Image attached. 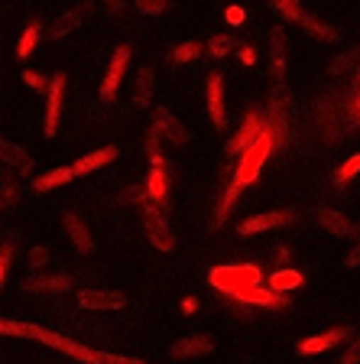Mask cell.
Listing matches in <instances>:
<instances>
[{
    "mask_svg": "<svg viewBox=\"0 0 360 364\" xmlns=\"http://www.w3.org/2000/svg\"><path fill=\"white\" fill-rule=\"evenodd\" d=\"M263 134H266V130H263L260 117H256V114H247L244 124H240V130L234 134V140L227 144V153H231V156H244V153H247Z\"/></svg>",
    "mask_w": 360,
    "mask_h": 364,
    "instance_id": "cell-8",
    "label": "cell"
},
{
    "mask_svg": "<svg viewBox=\"0 0 360 364\" xmlns=\"http://www.w3.org/2000/svg\"><path fill=\"white\" fill-rule=\"evenodd\" d=\"M104 7L111 10V14H120V7H124V0H104Z\"/></svg>",
    "mask_w": 360,
    "mask_h": 364,
    "instance_id": "cell-43",
    "label": "cell"
},
{
    "mask_svg": "<svg viewBox=\"0 0 360 364\" xmlns=\"http://www.w3.org/2000/svg\"><path fill=\"white\" fill-rule=\"evenodd\" d=\"M344 338H347L344 328H328V332L312 335V338L302 341V345H299V355H305V358L322 355V351H328V348H334V345H341Z\"/></svg>",
    "mask_w": 360,
    "mask_h": 364,
    "instance_id": "cell-16",
    "label": "cell"
},
{
    "mask_svg": "<svg viewBox=\"0 0 360 364\" xmlns=\"http://www.w3.org/2000/svg\"><path fill=\"white\" fill-rule=\"evenodd\" d=\"M146 196H150L153 205H163L165 202V196H169V186H165L163 166H156L150 176H146Z\"/></svg>",
    "mask_w": 360,
    "mask_h": 364,
    "instance_id": "cell-24",
    "label": "cell"
},
{
    "mask_svg": "<svg viewBox=\"0 0 360 364\" xmlns=\"http://www.w3.org/2000/svg\"><path fill=\"white\" fill-rule=\"evenodd\" d=\"M270 78L276 88H283V78H285V33H283V26H273V33H270Z\"/></svg>",
    "mask_w": 360,
    "mask_h": 364,
    "instance_id": "cell-14",
    "label": "cell"
},
{
    "mask_svg": "<svg viewBox=\"0 0 360 364\" xmlns=\"http://www.w3.org/2000/svg\"><path fill=\"white\" fill-rule=\"evenodd\" d=\"M0 332L13 335V338L39 341V345H45V348L65 351L68 358H75V361H82V364H91V351H94V348H88V345H82V341H72V338H65V335L53 332V328L33 326V322H16V318H4V322H0Z\"/></svg>",
    "mask_w": 360,
    "mask_h": 364,
    "instance_id": "cell-1",
    "label": "cell"
},
{
    "mask_svg": "<svg viewBox=\"0 0 360 364\" xmlns=\"http://www.w3.org/2000/svg\"><path fill=\"white\" fill-rule=\"evenodd\" d=\"M208 114H211V124L218 130L227 127V111H224V75L214 72L208 75Z\"/></svg>",
    "mask_w": 360,
    "mask_h": 364,
    "instance_id": "cell-12",
    "label": "cell"
},
{
    "mask_svg": "<svg viewBox=\"0 0 360 364\" xmlns=\"http://www.w3.org/2000/svg\"><path fill=\"white\" fill-rule=\"evenodd\" d=\"M344 264H347V267H360V247H354L351 254H347V257H344Z\"/></svg>",
    "mask_w": 360,
    "mask_h": 364,
    "instance_id": "cell-41",
    "label": "cell"
},
{
    "mask_svg": "<svg viewBox=\"0 0 360 364\" xmlns=\"http://www.w3.org/2000/svg\"><path fill=\"white\" fill-rule=\"evenodd\" d=\"M208 280L218 293L231 296L244 287H256V283L263 280V273H260V267H247V264L244 267H214V270L208 273Z\"/></svg>",
    "mask_w": 360,
    "mask_h": 364,
    "instance_id": "cell-2",
    "label": "cell"
},
{
    "mask_svg": "<svg viewBox=\"0 0 360 364\" xmlns=\"http://www.w3.org/2000/svg\"><path fill=\"white\" fill-rule=\"evenodd\" d=\"M78 23H82V14L78 10H68V14H62L59 20L49 26V36L53 39H62V36H68V33H75L78 30Z\"/></svg>",
    "mask_w": 360,
    "mask_h": 364,
    "instance_id": "cell-26",
    "label": "cell"
},
{
    "mask_svg": "<svg viewBox=\"0 0 360 364\" xmlns=\"http://www.w3.org/2000/svg\"><path fill=\"white\" fill-rule=\"evenodd\" d=\"M182 309H185L188 316H192V312L198 309V303H195V299H192V296H185V299H182Z\"/></svg>",
    "mask_w": 360,
    "mask_h": 364,
    "instance_id": "cell-42",
    "label": "cell"
},
{
    "mask_svg": "<svg viewBox=\"0 0 360 364\" xmlns=\"http://www.w3.org/2000/svg\"><path fill=\"white\" fill-rule=\"evenodd\" d=\"M153 91H156V78H153V68L143 65L140 72H136V85H133V105L140 107V111H146V107L153 105Z\"/></svg>",
    "mask_w": 360,
    "mask_h": 364,
    "instance_id": "cell-19",
    "label": "cell"
},
{
    "mask_svg": "<svg viewBox=\"0 0 360 364\" xmlns=\"http://www.w3.org/2000/svg\"><path fill=\"white\" fill-rule=\"evenodd\" d=\"M91 364H146V361H140V358L111 355V351H91Z\"/></svg>",
    "mask_w": 360,
    "mask_h": 364,
    "instance_id": "cell-30",
    "label": "cell"
},
{
    "mask_svg": "<svg viewBox=\"0 0 360 364\" xmlns=\"http://www.w3.org/2000/svg\"><path fill=\"white\" fill-rule=\"evenodd\" d=\"M273 7L283 14V20H293V23H299V26H305L312 36H318V39H334V30L331 26H324V23H318L315 16H308L305 10H302V4L299 0H270Z\"/></svg>",
    "mask_w": 360,
    "mask_h": 364,
    "instance_id": "cell-5",
    "label": "cell"
},
{
    "mask_svg": "<svg viewBox=\"0 0 360 364\" xmlns=\"http://www.w3.org/2000/svg\"><path fill=\"white\" fill-rule=\"evenodd\" d=\"M240 62H244V65H253V62H256V53H253V49H250V46H240Z\"/></svg>",
    "mask_w": 360,
    "mask_h": 364,
    "instance_id": "cell-39",
    "label": "cell"
},
{
    "mask_svg": "<svg viewBox=\"0 0 360 364\" xmlns=\"http://www.w3.org/2000/svg\"><path fill=\"white\" fill-rule=\"evenodd\" d=\"M10 260H13V244L4 241V247H0V283L10 280Z\"/></svg>",
    "mask_w": 360,
    "mask_h": 364,
    "instance_id": "cell-32",
    "label": "cell"
},
{
    "mask_svg": "<svg viewBox=\"0 0 360 364\" xmlns=\"http://www.w3.org/2000/svg\"><path fill=\"white\" fill-rule=\"evenodd\" d=\"M124 293L117 289H84L78 293V306L82 309H94V312H111V309H124Z\"/></svg>",
    "mask_w": 360,
    "mask_h": 364,
    "instance_id": "cell-9",
    "label": "cell"
},
{
    "mask_svg": "<svg viewBox=\"0 0 360 364\" xmlns=\"http://www.w3.org/2000/svg\"><path fill=\"white\" fill-rule=\"evenodd\" d=\"M23 287L30 289V293H62V289L72 287L65 273H55V277H39V280H26Z\"/></svg>",
    "mask_w": 360,
    "mask_h": 364,
    "instance_id": "cell-23",
    "label": "cell"
},
{
    "mask_svg": "<svg viewBox=\"0 0 360 364\" xmlns=\"http://www.w3.org/2000/svg\"><path fill=\"white\" fill-rule=\"evenodd\" d=\"M338 364H360V332L351 335V345H347V351L341 355Z\"/></svg>",
    "mask_w": 360,
    "mask_h": 364,
    "instance_id": "cell-35",
    "label": "cell"
},
{
    "mask_svg": "<svg viewBox=\"0 0 360 364\" xmlns=\"http://www.w3.org/2000/svg\"><path fill=\"white\" fill-rule=\"evenodd\" d=\"M354 91L360 95V68H357V78H354Z\"/></svg>",
    "mask_w": 360,
    "mask_h": 364,
    "instance_id": "cell-45",
    "label": "cell"
},
{
    "mask_svg": "<svg viewBox=\"0 0 360 364\" xmlns=\"http://www.w3.org/2000/svg\"><path fill=\"white\" fill-rule=\"evenodd\" d=\"M315 218H318V225H322L328 235H338V237H354V235H360V228L354 225L351 218H344L338 208H315Z\"/></svg>",
    "mask_w": 360,
    "mask_h": 364,
    "instance_id": "cell-13",
    "label": "cell"
},
{
    "mask_svg": "<svg viewBox=\"0 0 360 364\" xmlns=\"http://www.w3.org/2000/svg\"><path fill=\"white\" fill-rule=\"evenodd\" d=\"M0 153H4V163H7V166H13L20 176H30L33 173V159H30V153L23 150L20 144L4 140V144H0Z\"/></svg>",
    "mask_w": 360,
    "mask_h": 364,
    "instance_id": "cell-20",
    "label": "cell"
},
{
    "mask_svg": "<svg viewBox=\"0 0 360 364\" xmlns=\"http://www.w3.org/2000/svg\"><path fill=\"white\" fill-rule=\"evenodd\" d=\"M23 82L30 85L33 91H49V85H53V78H45L43 72H30V68H26V72H23Z\"/></svg>",
    "mask_w": 360,
    "mask_h": 364,
    "instance_id": "cell-33",
    "label": "cell"
},
{
    "mask_svg": "<svg viewBox=\"0 0 360 364\" xmlns=\"http://www.w3.org/2000/svg\"><path fill=\"white\" fill-rule=\"evenodd\" d=\"M13 202H16V186L4 182V205H13Z\"/></svg>",
    "mask_w": 360,
    "mask_h": 364,
    "instance_id": "cell-40",
    "label": "cell"
},
{
    "mask_svg": "<svg viewBox=\"0 0 360 364\" xmlns=\"http://www.w3.org/2000/svg\"><path fill=\"white\" fill-rule=\"evenodd\" d=\"M360 62V46H354L347 55H341V59H334V65H331V72H344L347 65H357Z\"/></svg>",
    "mask_w": 360,
    "mask_h": 364,
    "instance_id": "cell-37",
    "label": "cell"
},
{
    "mask_svg": "<svg viewBox=\"0 0 360 364\" xmlns=\"http://www.w3.org/2000/svg\"><path fill=\"white\" fill-rule=\"evenodd\" d=\"M273 136L270 134H263L260 140H256L253 146H250L244 156H240V163H237V173H234V182H237L240 189L244 186H250V182H256V176H260V169H263V163H266V156L273 153Z\"/></svg>",
    "mask_w": 360,
    "mask_h": 364,
    "instance_id": "cell-3",
    "label": "cell"
},
{
    "mask_svg": "<svg viewBox=\"0 0 360 364\" xmlns=\"http://www.w3.org/2000/svg\"><path fill=\"white\" fill-rule=\"evenodd\" d=\"M36 39H39V23H30V26H26V33L20 36V46H16V55H20V59L33 55V46H36Z\"/></svg>",
    "mask_w": 360,
    "mask_h": 364,
    "instance_id": "cell-28",
    "label": "cell"
},
{
    "mask_svg": "<svg viewBox=\"0 0 360 364\" xmlns=\"http://www.w3.org/2000/svg\"><path fill=\"white\" fill-rule=\"evenodd\" d=\"M49 264V247H33L30 250V267H45Z\"/></svg>",
    "mask_w": 360,
    "mask_h": 364,
    "instance_id": "cell-38",
    "label": "cell"
},
{
    "mask_svg": "<svg viewBox=\"0 0 360 364\" xmlns=\"http://www.w3.org/2000/svg\"><path fill=\"white\" fill-rule=\"evenodd\" d=\"M143 221H146V235H150L153 247L156 250H173L175 247V235H173V228H169V221L163 218V212H159V205L143 202Z\"/></svg>",
    "mask_w": 360,
    "mask_h": 364,
    "instance_id": "cell-4",
    "label": "cell"
},
{
    "mask_svg": "<svg viewBox=\"0 0 360 364\" xmlns=\"http://www.w3.org/2000/svg\"><path fill=\"white\" fill-rule=\"evenodd\" d=\"M198 53H202L198 43H182L173 49V62H192V59H198Z\"/></svg>",
    "mask_w": 360,
    "mask_h": 364,
    "instance_id": "cell-31",
    "label": "cell"
},
{
    "mask_svg": "<svg viewBox=\"0 0 360 364\" xmlns=\"http://www.w3.org/2000/svg\"><path fill=\"white\" fill-rule=\"evenodd\" d=\"M237 46V39L231 36V33H218V36H211L208 39V49L214 59H224V55H231V49Z\"/></svg>",
    "mask_w": 360,
    "mask_h": 364,
    "instance_id": "cell-27",
    "label": "cell"
},
{
    "mask_svg": "<svg viewBox=\"0 0 360 364\" xmlns=\"http://www.w3.org/2000/svg\"><path fill=\"white\" fill-rule=\"evenodd\" d=\"M266 287L276 289V293H289V289L305 287V277H302L299 270H276L266 277Z\"/></svg>",
    "mask_w": 360,
    "mask_h": 364,
    "instance_id": "cell-22",
    "label": "cell"
},
{
    "mask_svg": "<svg viewBox=\"0 0 360 364\" xmlns=\"http://www.w3.org/2000/svg\"><path fill=\"white\" fill-rule=\"evenodd\" d=\"M237 196H240V186L237 182H227L224 196H221V202H218V212H214V225H224V221L231 218V208L237 205Z\"/></svg>",
    "mask_w": 360,
    "mask_h": 364,
    "instance_id": "cell-25",
    "label": "cell"
},
{
    "mask_svg": "<svg viewBox=\"0 0 360 364\" xmlns=\"http://www.w3.org/2000/svg\"><path fill=\"white\" fill-rule=\"evenodd\" d=\"M227 20H231V23H237V20H244V14H240V10L234 7V10H227Z\"/></svg>",
    "mask_w": 360,
    "mask_h": 364,
    "instance_id": "cell-44",
    "label": "cell"
},
{
    "mask_svg": "<svg viewBox=\"0 0 360 364\" xmlns=\"http://www.w3.org/2000/svg\"><path fill=\"white\" fill-rule=\"evenodd\" d=\"M146 153H150L153 166H163V153H159V134L150 127V134H146Z\"/></svg>",
    "mask_w": 360,
    "mask_h": 364,
    "instance_id": "cell-34",
    "label": "cell"
},
{
    "mask_svg": "<svg viewBox=\"0 0 360 364\" xmlns=\"http://www.w3.org/2000/svg\"><path fill=\"white\" fill-rule=\"evenodd\" d=\"M120 153H117V146H101V150H91L88 156H82L75 163V176H88V173H94V169H101V166H107V163H114Z\"/></svg>",
    "mask_w": 360,
    "mask_h": 364,
    "instance_id": "cell-18",
    "label": "cell"
},
{
    "mask_svg": "<svg viewBox=\"0 0 360 364\" xmlns=\"http://www.w3.org/2000/svg\"><path fill=\"white\" fill-rule=\"evenodd\" d=\"M62 225H65V231L72 235V244L78 247V254H91V250H94V237L88 235L84 221L78 218L75 212H65V215H62Z\"/></svg>",
    "mask_w": 360,
    "mask_h": 364,
    "instance_id": "cell-17",
    "label": "cell"
},
{
    "mask_svg": "<svg viewBox=\"0 0 360 364\" xmlns=\"http://www.w3.org/2000/svg\"><path fill=\"white\" fill-rule=\"evenodd\" d=\"M72 179H75V169H72V166L49 169L45 176L33 179V192H53V189H59V186H65V182H72Z\"/></svg>",
    "mask_w": 360,
    "mask_h": 364,
    "instance_id": "cell-21",
    "label": "cell"
},
{
    "mask_svg": "<svg viewBox=\"0 0 360 364\" xmlns=\"http://www.w3.org/2000/svg\"><path fill=\"white\" fill-rule=\"evenodd\" d=\"M127 65H130V46H117V53H114L111 65H107L104 85H101V98L104 101H114L120 82H124V75H127Z\"/></svg>",
    "mask_w": 360,
    "mask_h": 364,
    "instance_id": "cell-6",
    "label": "cell"
},
{
    "mask_svg": "<svg viewBox=\"0 0 360 364\" xmlns=\"http://www.w3.org/2000/svg\"><path fill=\"white\" fill-rule=\"evenodd\" d=\"M357 173H360V153H357V156H351L344 166L338 169V176H334V186H338V189H344V186H347V182H351Z\"/></svg>",
    "mask_w": 360,
    "mask_h": 364,
    "instance_id": "cell-29",
    "label": "cell"
},
{
    "mask_svg": "<svg viewBox=\"0 0 360 364\" xmlns=\"http://www.w3.org/2000/svg\"><path fill=\"white\" fill-rule=\"evenodd\" d=\"M153 130H156L159 136H165L169 144H175V146H182V144H188V127L175 117L169 107H159L156 111V121H153Z\"/></svg>",
    "mask_w": 360,
    "mask_h": 364,
    "instance_id": "cell-11",
    "label": "cell"
},
{
    "mask_svg": "<svg viewBox=\"0 0 360 364\" xmlns=\"http://www.w3.org/2000/svg\"><path fill=\"white\" fill-rule=\"evenodd\" d=\"M62 98H65V72L53 75V85H49V98H45V136H55V130H59Z\"/></svg>",
    "mask_w": 360,
    "mask_h": 364,
    "instance_id": "cell-10",
    "label": "cell"
},
{
    "mask_svg": "<svg viewBox=\"0 0 360 364\" xmlns=\"http://www.w3.org/2000/svg\"><path fill=\"white\" fill-rule=\"evenodd\" d=\"M136 7H140L143 16H153V14H163L169 7V0H136Z\"/></svg>",
    "mask_w": 360,
    "mask_h": 364,
    "instance_id": "cell-36",
    "label": "cell"
},
{
    "mask_svg": "<svg viewBox=\"0 0 360 364\" xmlns=\"http://www.w3.org/2000/svg\"><path fill=\"white\" fill-rule=\"evenodd\" d=\"M211 351V335H185L169 348L175 361H188V358H202Z\"/></svg>",
    "mask_w": 360,
    "mask_h": 364,
    "instance_id": "cell-15",
    "label": "cell"
},
{
    "mask_svg": "<svg viewBox=\"0 0 360 364\" xmlns=\"http://www.w3.org/2000/svg\"><path fill=\"white\" fill-rule=\"evenodd\" d=\"M295 215L293 212H285V208H279V212H263V215H253V218L247 221H240V235L250 237V235H263V231H273V228H285V225H293Z\"/></svg>",
    "mask_w": 360,
    "mask_h": 364,
    "instance_id": "cell-7",
    "label": "cell"
}]
</instances>
